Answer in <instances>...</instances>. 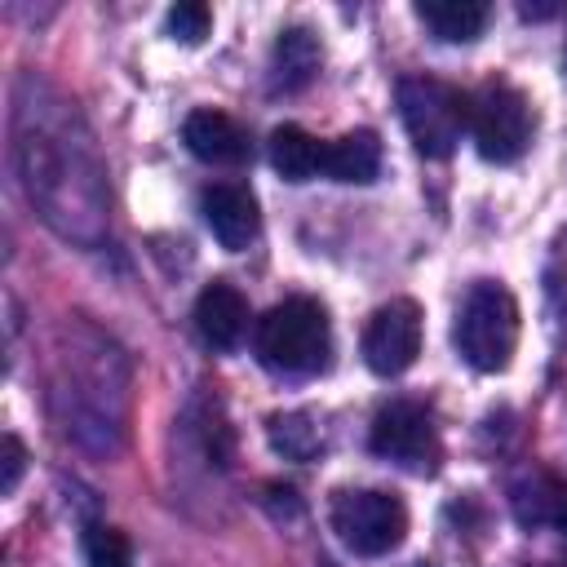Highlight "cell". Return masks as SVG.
I'll return each mask as SVG.
<instances>
[{
	"label": "cell",
	"instance_id": "ffe728a7",
	"mask_svg": "<svg viewBox=\"0 0 567 567\" xmlns=\"http://www.w3.org/2000/svg\"><path fill=\"white\" fill-rule=\"evenodd\" d=\"M208 27H213V13H208V4H173L168 9V35L173 40H182V44H199L204 35H208Z\"/></svg>",
	"mask_w": 567,
	"mask_h": 567
},
{
	"label": "cell",
	"instance_id": "d6986e66",
	"mask_svg": "<svg viewBox=\"0 0 567 567\" xmlns=\"http://www.w3.org/2000/svg\"><path fill=\"white\" fill-rule=\"evenodd\" d=\"M84 567H133V545L120 527L93 523L84 527Z\"/></svg>",
	"mask_w": 567,
	"mask_h": 567
},
{
	"label": "cell",
	"instance_id": "7a4b0ae2",
	"mask_svg": "<svg viewBox=\"0 0 567 567\" xmlns=\"http://www.w3.org/2000/svg\"><path fill=\"white\" fill-rule=\"evenodd\" d=\"M252 350H257L261 368L284 372V377H310V372L328 368V354H332L328 310L315 297H288V301L270 306L257 319Z\"/></svg>",
	"mask_w": 567,
	"mask_h": 567
},
{
	"label": "cell",
	"instance_id": "8992f818",
	"mask_svg": "<svg viewBox=\"0 0 567 567\" xmlns=\"http://www.w3.org/2000/svg\"><path fill=\"white\" fill-rule=\"evenodd\" d=\"M328 518H332L337 540L359 558L390 554L408 536V505L394 492H381V487H346V492H337Z\"/></svg>",
	"mask_w": 567,
	"mask_h": 567
},
{
	"label": "cell",
	"instance_id": "ac0fdd59",
	"mask_svg": "<svg viewBox=\"0 0 567 567\" xmlns=\"http://www.w3.org/2000/svg\"><path fill=\"white\" fill-rule=\"evenodd\" d=\"M545 310L554 332L567 341V226L554 235L549 257H545Z\"/></svg>",
	"mask_w": 567,
	"mask_h": 567
},
{
	"label": "cell",
	"instance_id": "3957f363",
	"mask_svg": "<svg viewBox=\"0 0 567 567\" xmlns=\"http://www.w3.org/2000/svg\"><path fill=\"white\" fill-rule=\"evenodd\" d=\"M456 354L478 368V372H505L514 350H518V301L505 284L496 279H478L461 310H456V328H452Z\"/></svg>",
	"mask_w": 567,
	"mask_h": 567
},
{
	"label": "cell",
	"instance_id": "9a60e30c",
	"mask_svg": "<svg viewBox=\"0 0 567 567\" xmlns=\"http://www.w3.org/2000/svg\"><path fill=\"white\" fill-rule=\"evenodd\" d=\"M377 173H381V137L372 128H354V133H341L337 142H328L323 177L346 182V186H363Z\"/></svg>",
	"mask_w": 567,
	"mask_h": 567
},
{
	"label": "cell",
	"instance_id": "5bb4252c",
	"mask_svg": "<svg viewBox=\"0 0 567 567\" xmlns=\"http://www.w3.org/2000/svg\"><path fill=\"white\" fill-rule=\"evenodd\" d=\"M266 151H270V168L284 182H310V177L323 173V159H328V142H319L301 124H279L270 133Z\"/></svg>",
	"mask_w": 567,
	"mask_h": 567
},
{
	"label": "cell",
	"instance_id": "4fadbf2b",
	"mask_svg": "<svg viewBox=\"0 0 567 567\" xmlns=\"http://www.w3.org/2000/svg\"><path fill=\"white\" fill-rule=\"evenodd\" d=\"M319 58H323V49H319V40H315L306 27L279 31L275 53H270V89H275V93H297V89H306V84L315 80V71H319Z\"/></svg>",
	"mask_w": 567,
	"mask_h": 567
},
{
	"label": "cell",
	"instance_id": "ba28073f",
	"mask_svg": "<svg viewBox=\"0 0 567 567\" xmlns=\"http://www.w3.org/2000/svg\"><path fill=\"white\" fill-rule=\"evenodd\" d=\"M421 354V306L412 297H394L372 310L363 328V363L377 377H399Z\"/></svg>",
	"mask_w": 567,
	"mask_h": 567
},
{
	"label": "cell",
	"instance_id": "30bf717a",
	"mask_svg": "<svg viewBox=\"0 0 567 567\" xmlns=\"http://www.w3.org/2000/svg\"><path fill=\"white\" fill-rule=\"evenodd\" d=\"M195 332L204 346L213 350H235L248 332V301L235 284L213 279L199 297H195Z\"/></svg>",
	"mask_w": 567,
	"mask_h": 567
},
{
	"label": "cell",
	"instance_id": "5b68a950",
	"mask_svg": "<svg viewBox=\"0 0 567 567\" xmlns=\"http://www.w3.org/2000/svg\"><path fill=\"white\" fill-rule=\"evenodd\" d=\"M470 133L487 164H514L532 146L536 111H532L527 93L514 89L509 80H487L470 97Z\"/></svg>",
	"mask_w": 567,
	"mask_h": 567
},
{
	"label": "cell",
	"instance_id": "44dd1931",
	"mask_svg": "<svg viewBox=\"0 0 567 567\" xmlns=\"http://www.w3.org/2000/svg\"><path fill=\"white\" fill-rule=\"evenodd\" d=\"M0 465H4V474H0V492L13 496V487H18V478H22V465H27V452H22V443H18L13 434L0 439Z\"/></svg>",
	"mask_w": 567,
	"mask_h": 567
},
{
	"label": "cell",
	"instance_id": "7c38bea8",
	"mask_svg": "<svg viewBox=\"0 0 567 567\" xmlns=\"http://www.w3.org/2000/svg\"><path fill=\"white\" fill-rule=\"evenodd\" d=\"M186 151L204 164H244L252 155L248 133L226 115V111H190L182 124Z\"/></svg>",
	"mask_w": 567,
	"mask_h": 567
},
{
	"label": "cell",
	"instance_id": "e0dca14e",
	"mask_svg": "<svg viewBox=\"0 0 567 567\" xmlns=\"http://www.w3.org/2000/svg\"><path fill=\"white\" fill-rule=\"evenodd\" d=\"M270 443L292 461H310L323 447V434L306 412H284V416H270Z\"/></svg>",
	"mask_w": 567,
	"mask_h": 567
},
{
	"label": "cell",
	"instance_id": "9c48e42d",
	"mask_svg": "<svg viewBox=\"0 0 567 567\" xmlns=\"http://www.w3.org/2000/svg\"><path fill=\"white\" fill-rule=\"evenodd\" d=\"M199 213H204V226L213 230V239L221 248H230V252L248 248L257 239V230H261L257 195L244 182H213V186H204Z\"/></svg>",
	"mask_w": 567,
	"mask_h": 567
},
{
	"label": "cell",
	"instance_id": "277c9868",
	"mask_svg": "<svg viewBox=\"0 0 567 567\" xmlns=\"http://www.w3.org/2000/svg\"><path fill=\"white\" fill-rule=\"evenodd\" d=\"M399 115H403L412 146L425 159H447L470 133V97L439 75H403Z\"/></svg>",
	"mask_w": 567,
	"mask_h": 567
},
{
	"label": "cell",
	"instance_id": "7402d4cb",
	"mask_svg": "<svg viewBox=\"0 0 567 567\" xmlns=\"http://www.w3.org/2000/svg\"><path fill=\"white\" fill-rule=\"evenodd\" d=\"M536 567H554V563H536Z\"/></svg>",
	"mask_w": 567,
	"mask_h": 567
},
{
	"label": "cell",
	"instance_id": "2e32d148",
	"mask_svg": "<svg viewBox=\"0 0 567 567\" xmlns=\"http://www.w3.org/2000/svg\"><path fill=\"white\" fill-rule=\"evenodd\" d=\"M416 18L430 27L434 40L443 44H470L483 35L492 9L483 0H421L416 4Z\"/></svg>",
	"mask_w": 567,
	"mask_h": 567
},
{
	"label": "cell",
	"instance_id": "6da1fadb",
	"mask_svg": "<svg viewBox=\"0 0 567 567\" xmlns=\"http://www.w3.org/2000/svg\"><path fill=\"white\" fill-rule=\"evenodd\" d=\"M13 159L27 199L58 235L80 244H93L102 235V168L89 146V133L80 128L75 102L53 97L35 80H22L13 102Z\"/></svg>",
	"mask_w": 567,
	"mask_h": 567
},
{
	"label": "cell",
	"instance_id": "8fae6325",
	"mask_svg": "<svg viewBox=\"0 0 567 567\" xmlns=\"http://www.w3.org/2000/svg\"><path fill=\"white\" fill-rule=\"evenodd\" d=\"M509 509L523 527L567 532V483L554 470H523L509 487Z\"/></svg>",
	"mask_w": 567,
	"mask_h": 567
},
{
	"label": "cell",
	"instance_id": "52a82bcc",
	"mask_svg": "<svg viewBox=\"0 0 567 567\" xmlns=\"http://www.w3.org/2000/svg\"><path fill=\"white\" fill-rule=\"evenodd\" d=\"M368 443L377 456L403 465V470H434L439 465V434H434V421L421 403H408V399H394L385 403L377 416H372V430H368Z\"/></svg>",
	"mask_w": 567,
	"mask_h": 567
}]
</instances>
